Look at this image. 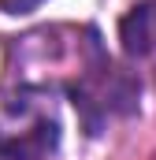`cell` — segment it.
<instances>
[{
    "label": "cell",
    "mask_w": 156,
    "mask_h": 160,
    "mask_svg": "<svg viewBox=\"0 0 156 160\" xmlns=\"http://www.w3.org/2000/svg\"><path fill=\"white\" fill-rule=\"evenodd\" d=\"M60 145V116L45 89H22L0 112V160H48Z\"/></svg>",
    "instance_id": "6da1fadb"
},
{
    "label": "cell",
    "mask_w": 156,
    "mask_h": 160,
    "mask_svg": "<svg viewBox=\"0 0 156 160\" xmlns=\"http://www.w3.org/2000/svg\"><path fill=\"white\" fill-rule=\"evenodd\" d=\"M71 101L89 134H100V127L115 116H126L138 108V82L108 56H100L82 78L71 82Z\"/></svg>",
    "instance_id": "7a4b0ae2"
},
{
    "label": "cell",
    "mask_w": 156,
    "mask_h": 160,
    "mask_svg": "<svg viewBox=\"0 0 156 160\" xmlns=\"http://www.w3.org/2000/svg\"><path fill=\"white\" fill-rule=\"evenodd\" d=\"M119 41L126 56H153L156 52V0H138L119 19Z\"/></svg>",
    "instance_id": "3957f363"
},
{
    "label": "cell",
    "mask_w": 156,
    "mask_h": 160,
    "mask_svg": "<svg viewBox=\"0 0 156 160\" xmlns=\"http://www.w3.org/2000/svg\"><path fill=\"white\" fill-rule=\"evenodd\" d=\"M37 4H45V0H0V11H7V15H19V11H34Z\"/></svg>",
    "instance_id": "277c9868"
}]
</instances>
